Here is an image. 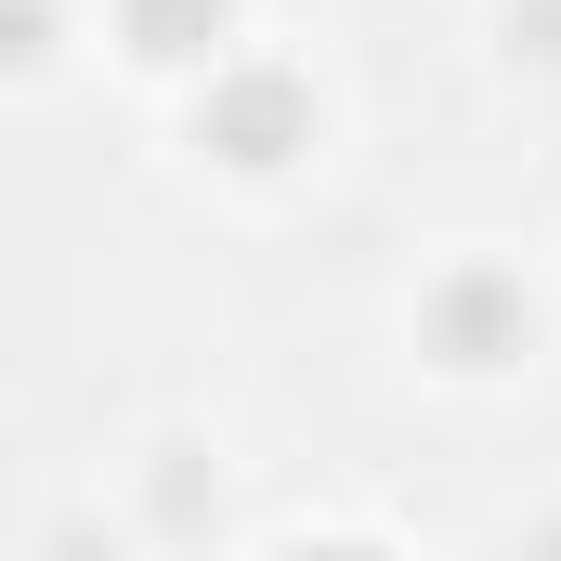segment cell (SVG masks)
Instances as JSON below:
<instances>
[{
    "label": "cell",
    "instance_id": "cell-1",
    "mask_svg": "<svg viewBox=\"0 0 561 561\" xmlns=\"http://www.w3.org/2000/svg\"><path fill=\"white\" fill-rule=\"evenodd\" d=\"M196 144L222 170H287L313 144V92L287 66H209V105H196Z\"/></svg>",
    "mask_w": 561,
    "mask_h": 561
},
{
    "label": "cell",
    "instance_id": "cell-2",
    "mask_svg": "<svg viewBox=\"0 0 561 561\" xmlns=\"http://www.w3.org/2000/svg\"><path fill=\"white\" fill-rule=\"evenodd\" d=\"M523 340H536L523 275H444V287H431V353H444V366H470V379H483V366H510Z\"/></svg>",
    "mask_w": 561,
    "mask_h": 561
},
{
    "label": "cell",
    "instance_id": "cell-3",
    "mask_svg": "<svg viewBox=\"0 0 561 561\" xmlns=\"http://www.w3.org/2000/svg\"><path fill=\"white\" fill-rule=\"evenodd\" d=\"M222 26H236V0H118V39L144 66H222Z\"/></svg>",
    "mask_w": 561,
    "mask_h": 561
},
{
    "label": "cell",
    "instance_id": "cell-4",
    "mask_svg": "<svg viewBox=\"0 0 561 561\" xmlns=\"http://www.w3.org/2000/svg\"><path fill=\"white\" fill-rule=\"evenodd\" d=\"M287 561H392V549H366V536H300Z\"/></svg>",
    "mask_w": 561,
    "mask_h": 561
}]
</instances>
